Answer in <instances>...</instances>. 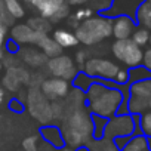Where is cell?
I'll list each match as a JSON object with an SVG mask.
<instances>
[{
	"mask_svg": "<svg viewBox=\"0 0 151 151\" xmlns=\"http://www.w3.org/2000/svg\"><path fill=\"white\" fill-rule=\"evenodd\" d=\"M129 96V86L126 88V91H123L116 86L102 85L96 80L85 92L86 108L89 110V113L107 120L116 114L127 113Z\"/></svg>",
	"mask_w": 151,
	"mask_h": 151,
	"instance_id": "1",
	"label": "cell"
},
{
	"mask_svg": "<svg viewBox=\"0 0 151 151\" xmlns=\"http://www.w3.org/2000/svg\"><path fill=\"white\" fill-rule=\"evenodd\" d=\"M65 147L73 150L79 147H89L93 141V122L92 114L86 105L65 108L62 124L59 126Z\"/></svg>",
	"mask_w": 151,
	"mask_h": 151,
	"instance_id": "2",
	"label": "cell"
},
{
	"mask_svg": "<svg viewBox=\"0 0 151 151\" xmlns=\"http://www.w3.org/2000/svg\"><path fill=\"white\" fill-rule=\"evenodd\" d=\"M111 25L113 19L98 14L79 24V27L74 30V34L77 37L79 43L92 47L111 37Z\"/></svg>",
	"mask_w": 151,
	"mask_h": 151,
	"instance_id": "3",
	"label": "cell"
},
{
	"mask_svg": "<svg viewBox=\"0 0 151 151\" xmlns=\"http://www.w3.org/2000/svg\"><path fill=\"white\" fill-rule=\"evenodd\" d=\"M139 132V116H132L129 113L116 114L108 119L102 138L105 139H116V138H130L138 135Z\"/></svg>",
	"mask_w": 151,
	"mask_h": 151,
	"instance_id": "4",
	"label": "cell"
},
{
	"mask_svg": "<svg viewBox=\"0 0 151 151\" xmlns=\"http://www.w3.org/2000/svg\"><path fill=\"white\" fill-rule=\"evenodd\" d=\"M122 67L110 59V58H102V56H91L85 65L82 67V71L85 74H88L89 77H92L93 80H99V82H113L116 74L119 73Z\"/></svg>",
	"mask_w": 151,
	"mask_h": 151,
	"instance_id": "5",
	"label": "cell"
},
{
	"mask_svg": "<svg viewBox=\"0 0 151 151\" xmlns=\"http://www.w3.org/2000/svg\"><path fill=\"white\" fill-rule=\"evenodd\" d=\"M111 53H113V56L116 58L117 62L123 64L129 70L142 65L144 50H142V47L136 46L130 39L114 40L113 45H111Z\"/></svg>",
	"mask_w": 151,
	"mask_h": 151,
	"instance_id": "6",
	"label": "cell"
},
{
	"mask_svg": "<svg viewBox=\"0 0 151 151\" xmlns=\"http://www.w3.org/2000/svg\"><path fill=\"white\" fill-rule=\"evenodd\" d=\"M27 110L43 126L52 122V111L49 99L40 92V89H30L27 93Z\"/></svg>",
	"mask_w": 151,
	"mask_h": 151,
	"instance_id": "7",
	"label": "cell"
},
{
	"mask_svg": "<svg viewBox=\"0 0 151 151\" xmlns=\"http://www.w3.org/2000/svg\"><path fill=\"white\" fill-rule=\"evenodd\" d=\"M46 68H47V73L50 74V77L62 79L70 83L80 71L77 70V65H76L73 58H70L68 55H62V53L55 58H49L46 62Z\"/></svg>",
	"mask_w": 151,
	"mask_h": 151,
	"instance_id": "8",
	"label": "cell"
},
{
	"mask_svg": "<svg viewBox=\"0 0 151 151\" xmlns=\"http://www.w3.org/2000/svg\"><path fill=\"white\" fill-rule=\"evenodd\" d=\"M33 6L37 9L39 17L47 19L50 24L64 21L70 15V6L65 0H36Z\"/></svg>",
	"mask_w": 151,
	"mask_h": 151,
	"instance_id": "9",
	"label": "cell"
},
{
	"mask_svg": "<svg viewBox=\"0 0 151 151\" xmlns=\"http://www.w3.org/2000/svg\"><path fill=\"white\" fill-rule=\"evenodd\" d=\"M5 74L2 77V83H3V89H8L11 92H18L19 88L22 85H28L30 83V77L31 73L22 67V65H15L11 68H5Z\"/></svg>",
	"mask_w": 151,
	"mask_h": 151,
	"instance_id": "10",
	"label": "cell"
},
{
	"mask_svg": "<svg viewBox=\"0 0 151 151\" xmlns=\"http://www.w3.org/2000/svg\"><path fill=\"white\" fill-rule=\"evenodd\" d=\"M70 91H71V83L56 77H47L40 85V92L52 102L67 98Z\"/></svg>",
	"mask_w": 151,
	"mask_h": 151,
	"instance_id": "11",
	"label": "cell"
},
{
	"mask_svg": "<svg viewBox=\"0 0 151 151\" xmlns=\"http://www.w3.org/2000/svg\"><path fill=\"white\" fill-rule=\"evenodd\" d=\"M144 2L145 0H113L110 8L101 12V15L110 19H114L117 17H129L135 19L136 11Z\"/></svg>",
	"mask_w": 151,
	"mask_h": 151,
	"instance_id": "12",
	"label": "cell"
},
{
	"mask_svg": "<svg viewBox=\"0 0 151 151\" xmlns=\"http://www.w3.org/2000/svg\"><path fill=\"white\" fill-rule=\"evenodd\" d=\"M18 59L22 61L24 64H27L28 67L31 68H42V67H46V62H47V56L37 47H33V46H22L18 52Z\"/></svg>",
	"mask_w": 151,
	"mask_h": 151,
	"instance_id": "13",
	"label": "cell"
},
{
	"mask_svg": "<svg viewBox=\"0 0 151 151\" xmlns=\"http://www.w3.org/2000/svg\"><path fill=\"white\" fill-rule=\"evenodd\" d=\"M136 21L129 18V17H117L113 19L111 25V36L116 40H126L130 39L135 28H136Z\"/></svg>",
	"mask_w": 151,
	"mask_h": 151,
	"instance_id": "14",
	"label": "cell"
},
{
	"mask_svg": "<svg viewBox=\"0 0 151 151\" xmlns=\"http://www.w3.org/2000/svg\"><path fill=\"white\" fill-rule=\"evenodd\" d=\"M39 136H40L42 141H45L52 148L61 150V148L65 147L61 127L56 126V124H45V126H42L40 130H39Z\"/></svg>",
	"mask_w": 151,
	"mask_h": 151,
	"instance_id": "15",
	"label": "cell"
},
{
	"mask_svg": "<svg viewBox=\"0 0 151 151\" xmlns=\"http://www.w3.org/2000/svg\"><path fill=\"white\" fill-rule=\"evenodd\" d=\"M9 39L14 40L17 45L22 46H33L36 39V31H33L27 24H15L11 28Z\"/></svg>",
	"mask_w": 151,
	"mask_h": 151,
	"instance_id": "16",
	"label": "cell"
},
{
	"mask_svg": "<svg viewBox=\"0 0 151 151\" xmlns=\"http://www.w3.org/2000/svg\"><path fill=\"white\" fill-rule=\"evenodd\" d=\"M33 46L40 49L47 58H55V56L62 53V49L52 39V36L45 34V33H36V39H34V45Z\"/></svg>",
	"mask_w": 151,
	"mask_h": 151,
	"instance_id": "17",
	"label": "cell"
},
{
	"mask_svg": "<svg viewBox=\"0 0 151 151\" xmlns=\"http://www.w3.org/2000/svg\"><path fill=\"white\" fill-rule=\"evenodd\" d=\"M52 39L58 43V46L61 49H71L79 45V40L76 37L74 31L68 30V28H56L52 33Z\"/></svg>",
	"mask_w": 151,
	"mask_h": 151,
	"instance_id": "18",
	"label": "cell"
},
{
	"mask_svg": "<svg viewBox=\"0 0 151 151\" xmlns=\"http://www.w3.org/2000/svg\"><path fill=\"white\" fill-rule=\"evenodd\" d=\"M135 21H136L138 27L151 30V2L150 0H145V2L138 8Z\"/></svg>",
	"mask_w": 151,
	"mask_h": 151,
	"instance_id": "19",
	"label": "cell"
},
{
	"mask_svg": "<svg viewBox=\"0 0 151 151\" xmlns=\"http://www.w3.org/2000/svg\"><path fill=\"white\" fill-rule=\"evenodd\" d=\"M95 15V12H93V9L92 8H79L77 11H74V14H70L68 15V18H67V24H68V27L70 28H77L79 27V24H82L83 21H86V19H89L91 17H93Z\"/></svg>",
	"mask_w": 151,
	"mask_h": 151,
	"instance_id": "20",
	"label": "cell"
},
{
	"mask_svg": "<svg viewBox=\"0 0 151 151\" xmlns=\"http://www.w3.org/2000/svg\"><path fill=\"white\" fill-rule=\"evenodd\" d=\"M129 95L150 101L151 99V79L129 85Z\"/></svg>",
	"mask_w": 151,
	"mask_h": 151,
	"instance_id": "21",
	"label": "cell"
},
{
	"mask_svg": "<svg viewBox=\"0 0 151 151\" xmlns=\"http://www.w3.org/2000/svg\"><path fill=\"white\" fill-rule=\"evenodd\" d=\"M122 151H150L148 139L141 133L133 135V136H130V139L127 141V144L124 145V148Z\"/></svg>",
	"mask_w": 151,
	"mask_h": 151,
	"instance_id": "22",
	"label": "cell"
},
{
	"mask_svg": "<svg viewBox=\"0 0 151 151\" xmlns=\"http://www.w3.org/2000/svg\"><path fill=\"white\" fill-rule=\"evenodd\" d=\"M148 101L142 99V98H136V96H129L127 99V113L132 116H141L145 111H148Z\"/></svg>",
	"mask_w": 151,
	"mask_h": 151,
	"instance_id": "23",
	"label": "cell"
},
{
	"mask_svg": "<svg viewBox=\"0 0 151 151\" xmlns=\"http://www.w3.org/2000/svg\"><path fill=\"white\" fill-rule=\"evenodd\" d=\"M5 2V8H6V12L9 14V17L15 21V19H19V18H24L25 15V9L21 3V0H3Z\"/></svg>",
	"mask_w": 151,
	"mask_h": 151,
	"instance_id": "24",
	"label": "cell"
},
{
	"mask_svg": "<svg viewBox=\"0 0 151 151\" xmlns=\"http://www.w3.org/2000/svg\"><path fill=\"white\" fill-rule=\"evenodd\" d=\"M93 82L95 80L92 77H89L88 74H85L83 71H79L77 76H76V77L73 79V82H71V88H74V89H77V91H80V92L85 93L91 88V85Z\"/></svg>",
	"mask_w": 151,
	"mask_h": 151,
	"instance_id": "25",
	"label": "cell"
},
{
	"mask_svg": "<svg viewBox=\"0 0 151 151\" xmlns=\"http://www.w3.org/2000/svg\"><path fill=\"white\" fill-rule=\"evenodd\" d=\"M27 25H28L33 31H36V33H45V34H49V31L52 30V24H50L47 19L42 18V17L30 18V19L27 21Z\"/></svg>",
	"mask_w": 151,
	"mask_h": 151,
	"instance_id": "26",
	"label": "cell"
},
{
	"mask_svg": "<svg viewBox=\"0 0 151 151\" xmlns=\"http://www.w3.org/2000/svg\"><path fill=\"white\" fill-rule=\"evenodd\" d=\"M148 79H151V71L148 68H145L144 65H139V67L129 70V85L144 82V80H148Z\"/></svg>",
	"mask_w": 151,
	"mask_h": 151,
	"instance_id": "27",
	"label": "cell"
},
{
	"mask_svg": "<svg viewBox=\"0 0 151 151\" xmlns=\"http://www.w3.org/2000/svg\"><path fill=\"white\" fill-rule=\"evenodd\" d=\"M150 36H151V31L150 30L142 28V27H136L135 31H133V34H132V37H130V40L136 46L144 47V46L150 45Z\"/></svg>",
	"mask_w": 151,
	"mask_h": 151,
	"instance_id": "28",
	"label": "cell"
},
{
	"mask_svg": "<svg viewBox=\"0 0 151 151\" xmlns=\"http://www.w3.org/2000/svg\"><path fill=\"white\" fill-rule=\"evenodd\" d=\"M139 132L147 139H151V110L139 116Z\"/></svg>",
	"mask_w": 151,
	"mask_h": 151,
	"instance_id": "29",
	"label": "cell"
},
{
	"mask_svg": "<svg viewBox=\"0 0 151 151\" xmlns=\"http://www.w3.org/2000/svg\"><path fill=\"white\" fill-rule=\"evenodd\" d=\"M92 122H93V139H101L108 120L102 119V117H98V116H92Z\"/></svg>",
	"mask_w": 151,
	"mask_h": 151,
	"instance_id": "30",
	"label": "cell"
},
{
	"mask_svg": "<svg viewBox=\"0 0 151 151\" xmlns=\"http://www.w3.org/2000/svg\"><path fill=\"white\" fill-rule=\"evenodd\" d=\"M40 148V136L37 135H30L22 141V150L24 151H39Z\"/></svg>",
	"mask_w": 151,
	"mask_h": 151,
	"instance_id": "31",
	"label": "cell"
},
{
	"mask_svg": "<svg viewBox=\"0 0 151 151\" xmlns=\"http://www.w3.org/2000/svg\"><path fill=\"white\" fill-rule=\"evenodd\" d=\"M113 83H114L116 88H120V89L129 86V70L127 68H120L119 73L116 74Z\"/></svg>",
	"mask_w": 151,
	"mask_h": 151,
	"instance_id": "32",
	"label": "cell"
},
{
	"mask_svg": "<svg viewBox=\"0 0 151 151\" xmlns=\"http://www.w3.org/2000/svg\"><path fill=\"white\" fill-rule=\"evenodd\" d=\"M5 52L6 53H9V55H18V52H19V49H21V46L19 45H17L14 40H11V39H6V43H5Z\"/></svg>",
	"mask_w": 151,
	"mask_h": 151,
	"instance_id": "33",
	"label": "cell"
},
{
	"mask_svg": "<svg viewBox=\"0 0 151 151\" xmlns=\"http://www.w3.org/2000/svg\"><path fill=\"white\" fill-rule=\"evenodd\" d=\"M8 107H9V110H12L15 113H22L25 110V105H24L22 99H19V98H12L9 101V105Z\"/></svg>",
	"mask_w": 151,
	"mask_h": 151,
	"instance_id": "34",
	"label": "cell"
},
{
	"mask_svg": "<svg viewBox=\"0 0 151 151\" xmlns=\"http://www.w3.org/2000/svg\"><path fill=\"white\" fill-rule=\"evenodd\" d=\"M89 58H91V56L88 55V52H86L85 49H80V50L76 52V59H74V62H76V65L83 67V65H85V62H86Z\"/></svg>",
	"mask_w": 151,
	"mask_h": 151,
	"instance_id": "35",
	"label": "cell"
},
{
	"mask_svg": "<svg viewBox=\"0 0 151 151\" xmlns=\"http://www.w3.org/2000/svg\"><path fill=\"white\" fill-rule=\"evenodd\" d=\"M142 65H144L145 68H148V70L151 71V47H150V49H147V50L144 52V59H142Z\"/></svg>",
	"mask_w": 151,
	"mask_h": 151,
	"instance_id": "36",
	"label": "cell"
},
{
	"mask_svg": "<svg viewBox=\"0 0 151 151\" xmlns=\"http://www.w3.org/2000/svg\"><path fill=\"white\" fill-rule=\"evenodd\" d=\"M91 0H65V3L68 6H83L86 3H89Z\"/></svg>",
	"mask_w": 151,
	"mask_h": 151,
	"instance_id": "37",
	"label": "cell"
},
{
	"mask_svg": "<svg viewBox=\"0 0 151 151\" xmlns=\"http://www.w3.org/2000/svg\"><path fill=\"white\" fill-rule=\"evenodd\" d=\"M0 33H3V34H8V25L5 24L3 18L0 17Z\"/></svg>",
	"mask_w": 151,
	"mask_h": 151,
	"instance_id": "38",
	"label": "cell"
},
{
	"mask_svg": "<svg viewBox=\"0 0 151 151\" xmlns=\"http://www.w3.org/2000/svg\"><path fill=\"white\" fill-rule=\"evenodd\" d=\"M5 43H6V34L0 33V50H5Z\"/></svg>",
	"mask_w": 151,
	"mask_h": 151,
	"instance_id": "39",
	"label": "cell"
},
{
	"mask_svg": "<svg viewBox=\"0 0 151 151\" xmlns=\"http://www.w3.org/2000/svg\"><path fill=\"white\" fill-rule=\"evenodd\" d=\"M5 98H6V91L3 88H0V104L5 102Z\"/></svg>",
	"mask_w": 151,
	"mask_h": 151,
	"instance_id": "40",
	"label": "cell"
},
{
	"mask_svg": "<svg viewBox=\"0 0 151 151\" xmlns=\"http://www.w3.org/2000/svg\"><path fill=\"white\" fill-rule=\"evenodd\" d=\"M74 151H91L89 147H79V148H76Z\"/></svg>",
	"mask_w": 151,
	"mask_h": 151,
	"instance_id": "41",
	"label": "cell"
},
{
	"mask_svg": "<svg viewBox=\"0 0 151 151\" xmlns=\"http://www.w3.org/2000/svg\"><path fill=\"white\" fill-rule=\"evenodd\" d=\"M58 151H74V150L70 148V147H64V148H61V150H58Z\"/></svg>",
	"mask_w": 151,
	"mask_h": 151,
	"instance_id": "42",
	"label": "cell"
},
{
	"mask_svg": "<svg viewBox=\"0 0 151 151\" xmlns=\"http://www.w3.org/2000/svg\"><path fill=\"white\" fill-rule=\"evenodd\" d=\"M22 2H25V3H30V5H34V3H36V0H22Z\"/></svg>",
	"mask_w": 151,
	"mask_h": 151,
	"instance_id": "43",
	"label": "cell"
},
{
	"mask_svg": "<svg viewBox=\"0 0 151 151\" xmlns=\"http://www.w3.org/2000/svg\"><path fill=\"white\" fill-rule=\"evenodd\" d=\"M2 70H5V67H3V62L0 61V73H2Z\"/></svg>",
	"mask_w": 151,
	"mask_h": 151,
	"instance_id": "44",
	"label": "cell"
},
{
	"mask_svg": "<svg viewBox=\"0 0 151 151\" xmlns=\"http://www.w3.org/2000/svg\"><path fill=\"white\" fill-rule=\"evenodd\" d=\"M148 148H150V151H151V139H148Z\"/></svg>",
	"mask_w": 151,
	"mask_h": 151,
	"instance_id": "45",
	"label": "cell"
},
{
	"mask_svg": "<svg viewBox=\"0 0 151 151\" xmlns=\"http://www.w3.org/2000/svg\"><path fill=\"white\" fill-rule=\"evenodd\" d=\"M148 108H150V110H151V99H150V101H148Z\"/></svg>",
	"mask_w": 151,
	"mask_h": 151,
	"instance_id": "46",
	"label": "cell"
},
{
	"mask_svg": "<svg viewBox=\"0 0 151 151\" xmlns=\"http://www.w3.org/2000/svg\"><path fill=\"white\" fill-rule=\"evenodd\" d=\"M150 45H151V36H150Z\"/></svg>",
	"mask_w": 151,
	"mask_h": 151,
	"instance_id": "47",
	"label": "cell"
},
{
	"mask_svg": "<svg viewBox=\"0 0 151 151\" xmlns=\"http://www.w3.org/2000/svg\"><path fill=\"white\" fill-rule=\"evenodd\" d=\"M150 2H151V0H150Z\"/></svg>",
	"mask_w": 151,
	"mask_h": 151,
	"instance_id": "48",
	"label": "cell"
}]
</instances>
